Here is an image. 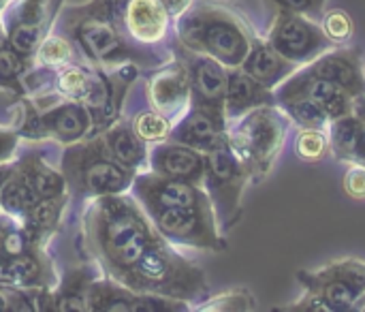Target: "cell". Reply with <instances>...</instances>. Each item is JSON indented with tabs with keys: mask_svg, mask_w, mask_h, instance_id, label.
I'll return each instance as SVG.
<instances>
[{
	"mask_svg": "<svg viewBox=\"0 0 365 312\" xmlns=\"http://www.w3.org/2000/svg\"><path fill=\"white\" fill-rule=\"evenodd\" d=\"M163 238L141 203L128 193L88 201L81 214V251L101 276L122 283L145 248Z\"/></svg>",
	"mask_w": 365,
	"mask_h": 312,
	"instance_id": "1",
	"label": "cell"
},
{
	"mask_svg": "<svg viewBox=\"0 0 365 312\" xmlns=\"http://www.w3.org/2000/svg\"><path fill=\"white\" fill-rule=\"evenodd\" d=\"M53 26L64 32L81 58L101 71H115L124 64L154 69L173 58L169 49L145 47L130 41L118 21V0H88L66 6L58 13Z\"/></svg>",
	"mask_w": 365,
	"mask_h": 312,
	"instance_id": "2",
	"label": "cell"
},
{
	"mask_svg": "<svg viewBox=\"0 0 365 312\" xmlns=\"http://www.w3.org/2000/svg\"><path fill=\"white\" fill-rule=\"evenodd\" d=\"M261 34L250 17L231 0H195L173 19V39L186 49L205 54L227 69L242 66L252 41Z\"/></svg>",
	"mask_w": 365,
	"mask_h": 312,
	"instance_id": "3",
	"label": "cell"
},
{
	"mask_svg": "<svg viewBox=\"0 0 365 312\" xmlns=\"http://www.w3.org/2000/svg\"><path fill=\"white\" fill-rule=\"evenodd\" d=\"M120 285L139 293H156L188 302L192 311L210 296V285L203 270L165 238H158L145 248L141 259L130 268Z\"/></svg>",
	"mask_w": 365,
	"mask_h": 312,
	"instance_id": "4",
	"label": "cell"
},
{
	"mask_svg": "<svg viewBox=\"0 0 365 312\" xmlns=\"http://www.w3.org/2000/svg\"><path fill=\"white\" fill-rule=\"evenodd\" d=\"M60 171L66 182L68 201H90L103 195L128 193L137 176L109 154L101 135H90L64 146Z\"/></svg>",
	"mask_w": 365,
	"mask_h": 312,
	"instance_id": "5",
	"label": "cell"
},
{
	"mask_svg": "<svg viewBox=\"0 0 365 312\" xmlns=\"http://www.w3.org/2000/svg\"><path fill=\"white\" fill-rule=\"evenodd\" d=\"M293 129L291 118L278 105H265L231 122L227 141L250 171L252 182H261L274 171Z\"/></svg>",
	"mask_w": 365,
	"mask_h": 312,
	"instance_id": "6",
	"label": "cell"
},
{
	"mask_svg": "<svg viewBox=\"0 0 365 312\" xmlns=\"http://www.w3.org/2000/svg\"><path fill=\"white\" fill-rule=\"evenodd\" d=\"M297 283L304 289L302 298L278 311L355 312L365 296V261L342 257L317 270L297 272Z\"/></svg>",
	"mask_w": 365,
	"mask_h": 312,
	"instance_id": "7",
	"label": "cell"
},
{
	"mask_svg": "<svg viewBox=\"0 0 365 312\" xmlns=\"http://www.w3.org/2000/svg\"><path fill=\"white\" fill-rule=\"evenodd\" d=\"M252 184L250 171L237 158L233 148L225 139L205 154L203 188L212 201L218 227L229 236L244 216V193Z\"/></svg>",
	"mask_w": 365,
	"mask_h": 312,
	"instance_id": "8",
	"label": "cell"
},
{
	"mask_svg": "<svg viewBox=\"0 0 365 312\" xmlns=\"http://www.w3.org/2000/svg\"><path fill=\"white\" fill-rule=\"evenodd\" d=\"M156 231L175 248L222 253L229 248L212 206L192 208H145Z\"/></svg>",
	"mask_w": 365,
	"mask_h": 312,
	"instance_id": "9",
	"label": "cell"
},
{
	"mask_svg": "<svg viewBox=\"0 0 365 312\" xmlns=\"http://www.w3.org/2000/svg\"><path fill=\"white\" fill-rule=\"evenodd\" d=\"M263 36L282 58L297 66L310 64L334 47V43L323 32L321 21L304 13H274Z\"/></svg>",
	"mask_w": 365,
	"mask_h": 312,
	"instance_id": "10",
	"label": "cell"
},
{
	"mask_svg": "<svg viewBox=\"0 0 365 312\" xmlns=\"http://www.w3.org/2000/svg\"><path fill=\"white\" fill-rule=\"evenodd\" d=\"M17 133L26 139H53L68 146L94 135V120L88 107L77 101H60L47 109H36L28 99V111Z\"/></svg>",
	"mask_w": 365,
	"mask_h": 312,
	"instance_id": "11",
	"label": "cell"
},
{
	"mask_svg": "<svg viewBox=\"0 0 365 312\" xmlns=\"http://www.w3.org/2000/svg\"><path fill=\"white\" fill-rule=\"evenodd\" d=\"M171 51L180 58L188 71L190 79V105L201 107L218 118H225V92H227V77L229 69L218 60L186 49L171 36ZM227 120V118H225Z\"/></svg>",
	"mask_w": 365,
	"mask_h": 312,
	"instance_id": "12",
	"label": "cell"
},
{
	"mask_svg": "<svg viewBox=\"0 0 365 312\" xmlns=\"http://www.w3.org/2000/svg\"><path fill=\"white\" fill-rule=\"evenodd\" d=\"M148 107L156 109L173 124L190 109V79L184 62L171 58L154 66L143 81Z\"/></svg>",
	"mask_w": 365,
	"mask_h": 312,
	"instance_id": "13",
	"label": "cell"
},
{
	"mask_svg": "<svg viewBox=\"0 0 365 312\" xmlns=\"http://www.w3.org/2000/svg\"><path fill=\"white\" fill-rule=\"evenodd\" d=\"M188 302L133 291L107 276H98L88 291V312H186Z\"/></svg>",
	"mask_w": 365,
	"mask_h": 312,
	"instance_id": "14",
	"label": "cell"
},
{
	"mask_svg": "<svg viewBox=\"0 0 365 312\" xmlns=\"http://www.w3.org/2000/svg\"><path fill=\"white\" fill-rule=\"evenodd\" d=\"M118 21L130 41L145 47H163L173 34V19L158 0H118Z\"/></svg>",
	"mask_w": 365,
	"mask_h": 312,
	"instance_id": "15",
	"label": "cell"
},
{
	"mask_svg": "<svg viewBox=\"0 0 365 312\" xmlns=\"http://www.w3.org/2000/svg\"><path fill=\"white\" fill-rule=\"evenodd\" d=\"M304 71L323 77L351 96H361L365 94V79H364V54L359 47L346 45H334L325 54H321L317 60L310 64L302 66Z\"/></svg>",
	"mask_w": 365,
	"mask_h": 312,
	"instance_id": "16",
	"label": "cell"
},
{
	"mask_svg": "<svg viewBox=\"0 0 365 312\" xmlns=\"http://www.w3.org/2000/svg\"><path fill=\"white\" fill-rule=\"evenodd\" d=\"M150 171L203 186L205 154L171 139L156 141L150 146Z\"/></svg>",
	"mask_w": 365,
	"mask_h": 312,
	"instance_id": "17",
	"label": "cell"
},
{
	"mask_svg": "<svg viewBox=\"0 0 365 312\" xmlns=\"http://www.w3.org/2000/svg\"><path fill=\"white\" fill-rule=\"evenodd\" d=\"M329 154L342 165H365V94L355 99L353 109L327 126Z\"/></svg>",
	"mask_w": 365,
	"mask_h": 312,
	"instance_id": "18",
	"label": "cell"
},
{
	"mask_svg": "<svg viewBox=\"0 0 365 312\" xmlns=\"http://www.w3.org/2000/svg\"><path fill=\"white\" fill-rule=\"evenodd\" d=\"M225 135H227L225 118H218L201 107L190 105V109L173 124L169 139L207 154L225 139Z\"/></svg>",
	"mask_w": 365,
	"mask_h": 312,
	"instance_id": "19",
	"label": "cell"
},
{
	"mask_svg": "<svg viewBox=\"0 0 365 312\" xmlns=\"http://www.w3.org/2000/svg\"><path fill=\"white\" fill-rule=\"evenodd\" d=\"M98 268L88 261L79 268H71L56 283L53 289L45 291L43 311L53 312H86L90 285L98 278Z\"/></svg>",
	"mask_w": 365,
	"mask_h": 312,
	"instance_id": "20",
	"label": "cell"
},
{
	"mask_svg": "<svg viewBox=\"0 0 365 312\" xmlns=\"http://www.w3.org/2000/svg\"><path fill=\"white\" fill-rule=\"evenodd\" d=\"M58 283L53 261L45 246L34 244L28 251L6 259V285L17 289H53Z\"/></svg>",
	"mask_w": 365,
	"mask_h": 312,
	"instance_id": "21",
	"label": "cell"
},
{
	"mask_svg": "<svg viewBox=\"0 0 365 312\" xmlns=\"http://www.w3.org/2000/svg\"><path fill=\"white\" fill-rule=\"evenodd\" d=\"M265 105H276L274 90L259 84L250 77L244 69H229L227 77V92H225V118L227 126L237 118L246 116L248 111Z\"/></svg>",
	"mask_w": 365,
	"mask_h": 312,
	"instance_id": "22",
	"label": "cell"
},
{
	"mask_svg": "<svg viewBox=\"0 0 365 312\" xmlns=\"http://www.w3.org/2000/svg\"><path fill=\"white\" fill-rule=\"evenodd\" d=\"M250 77H255L259 84H263L269 90H276L280 84H284L291 75H295L302 66L289 62L282 58L263 36V32L252 41L248 56L244 58L242 66Z\"/></svg>",
	"mask_w": 365,
	"mask_h": 312,
	"instance_id": "23",
	"label": "cell"
},
{
	"mask_svg": "<svg viewBox=\"0 0 365 312\" xmlns=\"http://www.w3.org/2000/svg\"><path fill=\"white\" fill-rule=\"evenodd\" d=\"M103 137L109 154L126 169L141 173L150 169V144H145L128 124V120L118 118L107 129L98 133Z\"/></svg>",
	"mask_w": 365,
	"mask_h": 312,
	"instance_id": "24",
	"label": "cell"
},
{
	"mask_svg": "<svg viewBox=\"0 0 365 312\" xmlns=\"http://www.w3.org/2000/svg\"><path fill=\"white\" fill-rule=\"evenodd\" d=\"M13 163H15V169L26 178V182L32 186V191L38 195V199H56V197L68 195L62 171L53 169L45 161L43 152L19 154Z\"/></svg>",
	"mask_w": 365,
	"mask_h": 312,
	"instance_id": "25",
	"label": "cell"
},
{
	"mask_svg": "<svg viewBox=\"0 0 365 312\" xmlns=\"http://www.w3.org/2000/svg\"><path fill=\"white\" fill-rule=\"evenodd\" d=\"M68 206V195L56 199H41L21 221V227L28 231L32 242L45 246L49 238L58 231L62 214Z\"/></svg>",
	"mask_w": 365,
	"mask_h": 312,
	"instance_id": "26",
	"label": "cell"
},
{
	"mask_svg": "<svg viewBox=\"0 0 365 312\" xmlns=\"http://www.w3.org/2000/svg\"><path fill=\"white\" fill-rule=\"evenodd\" d=\"M38 195L32 191V186L26 182V178L15 169L13 163V171L11 176L4 180V184L0 186V208L4 214L13 216L15 221H24V216L38 203Z\"/></svg>",
	"mask_w": 365,
	"mask_h": 312,
	"instance_id": "27",
	"label": "cell"
},
{
	"mask_svg": "<svg viewBox=\"0 0 365 312\" xmlns=\"http://www.w3.org/2000/svg\"><path fill=\"white\" fill-rule=\"evenodd\" d=\"M62 0H11L2 13L4 26L9 24H41L53 28V21L60 13Z\"/></svg>",
	"mask_w": 365,
	"mask_h": 312,
	"instance_id": "28",
	"label": "cell"
},
{
	"mask_svg": "<svg viewBox=\"0 0 365 312\" xmlns=\"http://www.w3.org/2000/svg\"><path fill=\"white\" fill-rule=\"evenodd\" d=\"M276 105L291 118L295 129H323L327 131L329 126V116L325 109L312 101L310 96L304 94H291V96H280L276 99Z\"/></svg>",
	"mask_w": 365,
	"mask_h": 312,
	"instance_id": "29",
	"label": "cell"
},
{
	"mask_svg": "<svg viewBox=\"0 0 365 312\" xmlns=\"http://www.w3.org/2000/svg\"><path fill=\"white\" fill-rule=\"evenodd\" d=\"M34 64H41V66H47V69H60L64 64H71V62H86L79 54V49L75 47V43L60 30H51L45 34V39L41 41L34 58H32Z\"/></svg>",
	"mask_w": 365,
	"mask_h": 312,
	"instance_id": "30",
	"label": "cell"
},
{
	"mask_svg": "<svg viewBox=\"0 0 365 312\" xmlns=\"http://www.w3.org/2000/svg\"><path fill=\"white\" fill-rule=\"evenodd\" d=\"M257 308V298L244 287H233L216 296H207L195 306V311L199 312H252Z\"/></svg>",
	"mask_w": 365,
	"mask_h": 312,
	"instance_id": "31",
	"label": "cell"
},
{
	"mask_svg": "<svg viewBox=\"0 0 365 312\" xmlns=\"http://www.w3.org/2000/svg\"><path fill=\"white\" fill-rule=\"evenodd\" d=\"M128 124L150 146L156 144V141L169 139V133L173 129V122L169 118H165L163 114H158L156 109H152V107L135 111V116L128 120Z\"/></svg>",
	"mask_w": 365,
	"mask_h": 312,
	"instance_id": "32",
	"label": "cell"
},
{
	"mask_svg": "<svg viewBox=\"0 0 365 312\" xmlns=\"http://www.w3.org/2000/svg\"><path fill=\"white\" fill-rule=\"evenodd\" d=\"M4 28H6V45L28 60L34 58L41 41L51 30L41 24H9Z\"/></svg>",
	"mask_w": 365,
	"mask_h": 312,
	"instance_id": "33",
	"label": "cell"
},
{
	"mask_svg": "<svg viewBox=\"0 0 365 312\" xmlns=\"http://www.w3.org/2000/svg\"><path fill=\"white\" fill-rule=\"evenodd\" d=\"M293 152L304 163H321L329 154V137L323 129H295Z\"/></svg>",
	"mask_w": 365,
	"mask_h": 312,
	"instance_id": "34",
	"label": "cell"
},
{
	"mask_svg": "<svg viewBox=\"0 0 365 312\" xmlns=\"http://www.w3.org/2000/svg\"><path fill=\"white\" fill-rule=\"evenodd\" d=\"M321 28L334 45L351 43L355 34V21L344 9H325L321 15Z\"/></svg>",
	"mask_w": 365,
	"mask_h": 312,
	"instance_id": "35",
	"label": "cell"
},
{
	"mask_svg": "<svg viewBox=\"0 0 365 312\" xmlns=\"http://www.w3.org/2000/svg\"><path fill=\"white\" fill-rule=\"evenodd\" d=\"M43 289H17L0 285V312H38V293Z\"/></svg>",
	"mask_w": 365,
	"mask_h": 312,
	"instance_id": "36",
	"label": "cell"
},
{
	"mask_svg": "<svg viewBox=\"0 0 365 312\" xmlns=\"http://www.w3.org/2000/svg\"><path fill=\"white\" fill-rule=\"evenodd\" d=\"M30 64L32 60L19 56L9 45H2L0 47V86H19V79L30 69Z\"/></svg>",
	"mask_w": 365,
	"mask_h": 312,
	"instance_id": "37",
	"label": "cell"
},
{
	"mask_svg": "<svg viewBox=\"0 0 365 312\" xmlns=\"http://www.w3.org/2000/svg\"><path fill=\"white\" fill-rule=\"evenodd\" d=\"M329 0H263V4L269 9V13H280V11H289V13H304L310 15L314 19H321L323 11L327 9Z\"/></svg>",
	"mask_w": 365,
	"mask_h": 312,
	"instance_id": "38",
	"label": "cell"
},
{
	"mask_svg": "<svg viewBox=\"0 0 365 312\" xmlns=\"http://www.w3.org/2000/svg\"><path fill=\"white\" fill-rule=\"evenodd\" d=\"M342 188L346 197L355 201H365V165H346L342 176Z\"/></svg>",
	"mask_w": 365,
	"mask_h": 312,
	"instance_id": "39",
	"label": "cell"
},
{
	"mask_svg": "<svg viewBox=\"0 0 365 312\" xmlns=\"http://www.w3.org/2000/svg\"><path fill=\"white\" fill-rule=\"evenodd\" d=\"M158 2L163 4V9L167 11V15L171 19H178L180 15H184L192 6L195 0H158Z\"/></svg>",
	"mask_w": 365,
	"mask_h": 312,
	"instance_id": "40",
	"label": "cell"
},
{
	"mask_svg": "<svg viewBox=\"0 0 365 312\" xmlns=\"http://www.w3.org/2000/svg\"><path fill=\"white\" fill-rule=\"evenodd\" d=\"M0 285H6V257L0 255Z\"/></svg>",
	"mask_w": 365,
	"mask_h": 312,
	"instance_id": "41",
	"label": "cell"
},
{
	"mask_svg": "<svg viewBox=\"0 0 365 312\" xmlns=\"http://www.w3.org/2000/svg\"><path fill=\"white\" fill-rule=\"evenodd\" d=\"M6 45V28H4V21H2V15H0V47Z\"/></svg>",
	"mask_w": 365,
	"mask_h": 312,
	"instance_id": "42",
	"label": "cell"
},
{
	"mask_svg": "<svg viewBox=\"0 0 365 312\" xmlns=\"http://www.w3.org/2000/svg\"><path fill=\"white\" fill-rule=\"evenodd\" d=\"M9 4H11V0H0V15L4 13V9H6Z\"/></svg>",
	"mask_w": 365,
	"mask_h": 312,
	"instance_id": "43",
	"label": "cell"
},
{
	"mask_svg": "<svg viewBox=\"0 0 365 312\" xmlns=\"http://www.w3.org/2000/svg\"><path fill=\"white\" fill-rule=\"evenodd\" d=\"M364 79H365V60H364Z\"/></svg>",
	"mask_w": 365,
	"mask_h": 312,
	"instance_id": "44",
	"label": "cell"
},
{
	"mask_svg": "<svg viewBox=\"0 0 365 312\" xmlns=\"http://www.w3.org/2000/svg\"><path fill=\"white\" fill-rule=\"evenodd\" d=\"M0 212H2V208H0Z\"/></svg>",
	"mask_w": 365,
	"mask_h": 312,
	"instance_id": "45",
	"label": "cell"
}]
</instances>
